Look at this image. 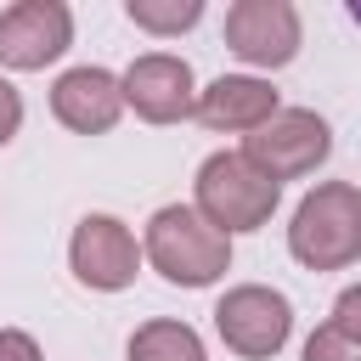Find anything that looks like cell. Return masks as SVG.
Masks as SVG:
<instances>
[{"mask_svg":"<svg viewBox=\"0 0 361 361\" xmlns=\"http://www.w3.org/2000/svg\"><path fill=\"white\" fill-rule=\"evenodd\" d=\"M141 254L152 259V271L175 288H209L231 271V237L214 231L192 203H164L147 220Z\"/></svg>","mask_w":361,"mask_h":361,"instance_id":"obj_1","label":"cell"},{"mask_svg":"<svg viewBox=\"0 0 361 361\" xmlns=\"http://www.w3.org/2000/svg\"><path fill=\"white\" fill-rule=\"evenodd\" d=\"M288 254L305 271H344L361 259V186L322 180L299 197L288 226Z\"/></svg>","mask_w":361,"mask_h":361,"instance_id":"obj_2","label":"cell"},{"mask_svg":"<svg viewBox=\"0 0 361 361\" xmlns=\"http://www.w3.org/2000/svg\"><path fill=\"white\" fill-rule=\"evenodd\" d=\"M197 214L214 226V231H259L271 214H276V197H282V186L271 180V175H259L243 152H209L203 158V169H197Z\"/></svg>","mask_w":361,"mask_h":361,"instance_id":"obj_3","label":"cell"},{"mask_svg":"<svg viewBox=\"0 0 361 361\" xmlns=\"http://www.w3.org/2000/svg\"><path fill=\"white\" fill-rule=\"evenodd\" d=\"M327 152H333V130H327V118L310 113V107H282L271 124H259L254 135H243V158H248L259 175H271L276 186L310 175Z\"/></svg>","mask_w":361,"mask_h":361,"instance_id":"obj_4","label":"cell"},{"mask_svg":"<svg viewBox=\"0 0 361 361\" xmlns=\"http://www.w3.org/2000/svg\"><path fill=\"white\" fill-rule=\"evenodd\" d=\"M214 333L226 338V350H237L243 361H271L288 333H293V305L265 288V282H243V288H226L220 305H214Z\"/></svg>","mask_w":361,"mask_h":361,"instance_id":"obj_5","label":"cell"},{"mask_svg":"<svg viewBox=\"0 0 361 361\" xmlns=\"http://www.w3.org/2000/svg\"><path fill=\"white\" fill-rule=\"evenodd\" d=\"M299 11L293 0H237L226 6V45L248 68H288L299 56Z\"/></svg>","mask_w":361,"mask_h":361,"instance_id":"obj_6","label":"cell"},{"mask_svg":"<svg viewBox=\"0 0 361 361\" xmlns=\"http://www.w3.org/2000/svg\"><path fill=\"white\" fill-rule=\"evenodd\" d=\"M68 265L85 288L96 293H118L135 282V265H141V248H135V231L113 214H85L73 226V243H68Z\"/></svg>","mask_w":361,"mask_h":361,"instance_id":"obj_7","label":"cell"},{"mask_svg":"<svg viewBox=\"0 0 361 361\" xmlns=\"http://www.w3.org/2000/svg\"><path fill=\"white\" fill-rule=\"evenodd\" d=\"M73 45V11L62 0H17L0 11V62L34 73Z\"/></svg>","mask_w":361,"mask_h":361,"instance_id":"obj_8","label":"cell"},{"mask_svg":"<svg viewBox=\"0 0 361 361\" xmlns=\"http://www.w3.org/2000/svg\"><path fill=\"white\" fill-rule=\"evenodd\" d=\"M124 107H135L147 124H175L197 113V90H192V68L186 56L169 51H147L124 68Z\"/></svg>","mask_w":361,"mask_h":361,"instance_id":"obj_9","label":"cell"},{"mask_svg":"<svg viewBox=\"0 0 361 361\" xmlns=\"http://www.w3.org/2000/svg\"><path fill=\"white\" fill-rule=\"evenodd\" d=\"M51 113L56 124H68L73 135H107L124 113V79H113L107 68H68L51 85Z\"/></svg>","mask_w":361,"mask_h":361,"instance_id":"obj_10","label":"cell"},{"mask_svg":"<svg viewBox=\"0 0 361 361\" xmlns=\"http://www.w3.org/2000/svg\"><path fill=\"white\" fill-rule=\"evenodd\" d=\"M282 107H276V90L271 79H254V73H220L209 90H197V124L214 130V135H254L259 124H271Z\"/></svg>","mask_w":361,"mask_h":361,"instance_id":"obj_11","label":"cell"},{"mask_svg":"<svg viewBox=\"0 0 361 361\" xmlns=\"http://www.w3.org/2000/svg\"><path fill=\"white\" fill-rule=\"evenodd\" d=\"M124 361H209V355H203V338H197V327L158 316V322H141V327L130 333V344H124Z\"/></svg>","mask_w":361,"mask_h":361,"instance_id":"obj_12","label":"cell"},{"mask_svg":"<svg viewBox=\"0 0 361 361\" xmlns=\"http://www.w3.org/2000/svg\"><path fill=\"white\" fill-rule=\"evenodd\" d=\"M124 17L135 28H147V34H180V28H192L203 17V0H130Z\"/></svg>","mask_w":361,"mask_h":361,"instance_id":"obj_13","label":"cell"},{"mask_svg":"<svg viewBox=\"0 0 361 361\" xmlns=\"http://www.w3.org/2000/svg\"><path fill=\"white\" fill-rule=\"evenodd\" d=\"M305 361H361V344L344 338V333L327 322V327H316V333L305 338Z\"/></svg>","mask_w":361,"mask_h":361,"instance_id":"obj_14","label":"cell"},{"mask_svg":"<svg viewBox=\"0 0 361 361\" xmlns=\"http://www.w3.org/2000/svg\"><path fill=\"white\" fill-rule=\"evenodd\" d=\"M333 327H338L344 338H355V344H361V282H355V288H344V293L333 299Z\"/></svg>","mask_w":361,"mask_h":361,"instance_id":"obj_15","label":"cell"},{"mask_svg":"<svg viewBox=\"0 0 361 361\" xmlns=\"http://www.w3.org/2000/svg\"><path fill=\"white\" fill-rule=\"evenodd\" d=\"M17 130H23V96H17L11 79H0V147H6Z\"/></svg>","mask_w":361,"mask_h":361,"instance_id":"obj_16","label":"cell"},{"mask_svg":"<svg viewBox=\"0 0 361 361\" xmlns=\"http://www.w3.org/2000/svg\"><path fill=\"white\" fill-rule=\"evenodd\" d=\"M0 361H39V344L23 327H0Z\"/></svg>","mask_w":361,"mask_h":361,"instance_id":"obj_17","label":"cell"},{"mask_svg":"<svg viewBox=\"0 0 361 361\" xmlns=\"http://www.w3.org/2000/svg\"><path fill=\"white\" fill-rule=\"evenodd\" d=\"M350 17H355V23H361V0H350Z\"/></svg>","mask_w":361,"mask_h":361,"instance_id":"obj_18","label":"cell"}]
</instances>
